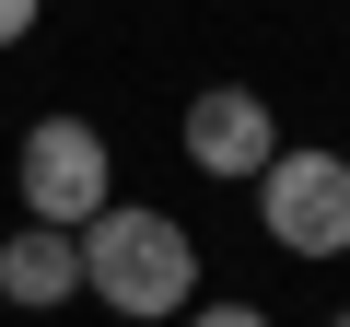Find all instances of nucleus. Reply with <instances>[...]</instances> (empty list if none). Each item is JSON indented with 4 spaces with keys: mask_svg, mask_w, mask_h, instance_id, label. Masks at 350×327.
Returning <instances> with one entry per match:
<instances>
[{
    "mask_svg": "<svg viewBox=\"0 0 350 327\" xmlns=\"http://www.w3.org/2000/svg\"><path fill=\"white\" fill-rule=\"evenodd\" d=\"M187 327H280V315H257V304H187Z\"/></svg>",
    "mask_w": 350,
    "mask_h": 327,
    "instance_id": "6",
    "label": "nucleus"
},
{
    "mask_svg": "<svg viewBox=\"0 0 350 327\" xmlns=\"http://www.w3.org/2000/svg\"><path fill=\"white\" fill-rule=\"evenodd\" d=\"M257 222L280 257H350V152L280 140V164L257 176Z\"/></svg>",
    "mask_w": 350,
    "mask_h": 327,
    "instance_id": "3",
    "label": "nucleus"
},
{
    "mask_svg": "<svg viewBox=\"0 0 350 327\" xmlns=\"http://www.w3.org/2000/svg\"><path fill=\"white\" fill-rule=\"evenodd\" d=\"M36 12H47V0H0V47H24V36H36Z\"/></svg>",
    "mask_w": 350,
    "mask_h": 327,
    "instance_id": "7",
    "label": "nucleus"
},
{
    "mask_svg": "<svg viewBox=\"0 0 350 327\" xmlns=\"http://www.w3.org/2000/svg\"><path fill=\"white\" fill-rule=\"evenodd\" d=\"M12 187H24V222H47V234H82V222L117 199L105 129H94V117H36V129H24V152H12Z\"/></svg>",
    "mask_w": 350,
    "mask_h": 327,
    "instance_id": "2",
    "label": "nucleus"
},
{
    "mask_svg": "<svg viewBox=\"0 0 350 327\" xmlns=\"http://www.w3.org/2000/svg\"><path fill=\"white\" fill-rule=\"evenodd\" d=\"M70 292H82V246H70V234H47V222L0 234V304H24V315H59Z\"/></svg>",
    "mask_w": 350,
    "mask_h": 327,
    "instance_id": "5",
    "label": "nucleus"
},
{
    "mask_svg": "<svg viewBox=\"0 0 350 327\" xmlns=\"http://www.w3.org/2000/svg\"><path fill=\"white\" fill-rule=\"evenodd\" d=\"M327 327H350V304H338V315H327Z\"/></svg>",
    "mask_w": 350,
    "mask_h": 327,
    "instance_id": "8",
    "label": "nucleus"
},
{
    "mask_svg": "<svg viewBox=\"0 0 350 327\" xmlns=\"http://www.w3.org/2000/svg\"><path fill=\"white\" fill-rule=\"evenodd\" d=\"M187 164L199 176H222V187H257L269 164H280V117H269V94H245V82H211V94H187Z\"/></svg>",
    "mask_w": 350,
    "mask_h": 327,
    "instance_id": "4",
    "label": "nucleus"
},
{
    "mask_svg": "<svg viewBox=\"0 0 350 327\" xmlns=\"http://www.w3.org/2000/svg\"><path fill=\"white\" fill-rule=\"evenodd\" d=\"M70 246H82V292H94L105 315H129V327L199 304V234L175 222V211H129V199H105Z\"/></svg>",
    "mask_w": 350,
    "mask_h": 327,
    "instance_id": "1",
    "label": "nucleus"
}]
</instances>
